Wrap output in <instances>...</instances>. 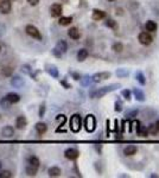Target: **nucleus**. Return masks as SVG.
<instances>
[{
  "mask_svg": "<svg viewBox=\"0 0 159 178\" xmlns=\"http://www.w3.org/2000/svg\"><path fill=\"white\" fill-rule=\"evenodd\" d=\"M151 177H156V178H158L159 176H158V175H151Z\"/></svg>",
  "mask_w": 159,
  "mask_h": 178,
  "instance_id": "48",
  "label": "nucleus"
},
{
  "mask_svg": "<svg viewBox=\"0 0 159 178\" xmlns=\"http://www.w3.org/2000/svg\"><path fill=\"white\" fill-rule=\"evenodd\" d=\"M62 12H63V7L61 4H52L51 7H50V14L51 17L54 18H57L62 16Z\"/></svg>",
  "mask_w": 159,
  "mask_h": 178,
  "instance_id": "8",
  "label": "nucleus"
},
{
  "mask_svg": "<svg viewBox=\"0 0 159 178\" xmlns=\"http://www.w3.org/2000/svg\"><path fill=\"white\" fill-rule=\"evenodd\" d=\"M129 75V73L126 69H118L117 70V76L118 77H127Z\"/></svg>",
  "mask_w": 159,
  "mask_h": 178,
  "instance_id": "38",
  "label": "nucleus"
},
{
  "mask_svg": "<svg viewBox=\"0 0 159 178\" xmlns=\"http://www.w3.org/2000/svg\"><path fill=\"white\" fill-rule=\"evenodd\" d=\"M11 84L13 86V87H16V88H21L24 84H25V82H24V80L19 77V76H14L13 79L11 80Z\"/></svg>",
  "mask_w": 159,
  "mask_h": 178,
  "instance_id": "22",
  "label": "nucleus"
},
{
  "mask_svg": "<svg viewBox=\"0 0 159 178\" xmlns=\"http://www.w3.org/2000/svg\"><path fill=\"white\" fill-rule=\"evenodd\" d=\"M11 105H12V103H11L8 100L6 99V96H4L2 99L0 100V106H1L4 109H7V108H10V107H11Z\"/></svg>",
  "mask_w": 159,
  "mask_h": 178,
  "instance_id": "33",
  "label": "nucleus"
},
{
  "mask_svg": "<svg viewBox=\"0 0 159 178\" xmlns=\"http://www.w3.org/2000/svg\"><path fill=\"white\" fill-rule=\"evenodd\" d=\"M69 127L71 130V132L74 133H79L82 128V118L80 114H73L69 120Z\"/></svg>",
  "mask_w": 159,
  "mask_h": 178,
  "instance_id": "2",
  "label": "nucleus"
},
{
  "mask_svg": "<svg viewBox=\"0 0 159 178\" xmlns=\"http://www.w3.org/2000/svg\"><path fill=\"white\" fill-rule=\"evenodd\" d=\"M133 95H134V99L137 100V101H139V102H144L145 100H146V96H145V93L139 89V88H134L133 89Z\"/></svg>",
  "mask_w": 159,
  "mask_h": 178,
  "instance_id": "12",
  "label": "nucleus"
},
{
  "mask_svg": "<svg viewBox=\"0 0 159 178\" xmlns=\"http://www.w3.org/2000/svg\"><path fill=\"white\" fill-rule=\"evenodd\" d=\"M0 51H1V46H0Z\"/></svg>",
  "mask_w": 159,
  "mask_h": 178,
  "instance_id": "52",
  "label": "nucleus"
},
{
  "mask_svg": "<svg viewBox=\"0 0 159 178\" xmlns=\"http://www.w3.org/2000/svg\"><path fill=\"white\" fill-rule=\"evenodd\" d=\"M44 113H45V103H43V105L40 106V108H39V117L40 118H43V117H44Z\"/></svg>",
  "mask_w": 159,
  "mask_h": 178,
  "instance_id": "41",
  "label": "nucleus"
},
{
  "mask_svg": "<svg viewBox=\"0 0 159 178\" xmlns=\"http://www.w3.org/2000/svg\"><path fill=\"white\" fill-rule=\"evenodd\" d=\"M68 36H69L71 39H74V40L80 39V37H81L80 30L77 29V27H71V29L68 31Z\"/></svg>",
  "mask_w": 159,
  "mask_h": 178,
  "instance_id": "17",
  "label": "nucleus"
},
{
  "mask_svg": "<svg viewBox=\"0 0 159 178\" xmlns=\"http://www.w3.org/2000/svg\"><path fill=\"white\" fill-rule=\"evenodd\" d=\"M121 87L120 83H112L109 86H104V87H101V88H98V89H92L89 92V98L90 99H101L103 96H106L107 94L119 89Z\"/></svg>",
  "mask_w": 159,
  "mask_h": 178,
  "instance_id": "1",
  "label": "nucleus"
},
{
  "mask_svg": "<svg viewBox=\"0 0 159 178\" xmlns=\"http://www.w3.org/2000/svg\"><path fill=\"white\" fill-rule=\"evenodd\" d=\"M83 126H84V128H86V131H87L88 133H93V132L96 130V126H98L95 115H94V114H88V115L86 117V119H84Z\"/></svg>",
  "mask_w": 159,
  "mask_h": 178,
  "instance_id": "3",
  "label": "nucleus"
},
{
  "mask_svg": "<svg viewBox=\"0 0 159 178\" xmlns=\"http://www.w3.org/2000/svg\"><path fill=\"white\" fill-rule=\"evenodd\" d=\"M35 128H36L37 133L40 134V136H43V134L48 131V126H46V123H44V122H37L36 126H35Z\"/></svg>",
  "mask_w": 159,
  "mask_h": 178,
  "instance_id": "21",
  "label": "nucleus"
},
{
  "mask_svg": "<svg viewBox=\"0 0 159 178\" xmlns=\"http://www.w3.org/2000/svg\"><path fill=\"white\" fill-rule=\"evenodd\" d=\"M147 130H148V134H152V136L158 134L159 133V120L156 121L154 123H151V125L147 127Z\"/></svg>",
  "mask_w": 159,
  "mask_h": 178,
  "instance_id": "20",
  "label": "nucleus"
},
{
  "mask_svg": "<svg viewBox=\"0 0 159 178\" xmlns=\"http://www.w3.org/2000/svg\"><path fill=\"white\" fill-rule=\"evenodd\" d=\"M95 150H96L98 152H100V153H101V151H102V146H101V145H100V146L95 145Z\"/></svg>",
  "mask_w": 159,
  "mask_h": 178,
  "instance_id": "47",
  "label": "nucleus"
},
{
  "mask_svg": "<svg viewBox=\"0 0 159 178\" xmlns=\"http://www.w3.org/2000/svg\"><path fill=\"white\" fill-rule=\"evenodd\" d=\"M138 40H139L140 44H142V45H150V44H152V42H153V37L151 36V32L144 31V32H140L139 33Z\"/></svg>",
  "mask_w": 159,
  "mask_h": 178,
  "instance_id": "5",
  "label": "nucleus"
},
{
  "mask_svg": "<svg viewBox=\"0 0 159 178\" xmlns=\"http://www.w3.org/2000/svg\"><path fill=\"white\" fill-rule=\"evenodd\" d=\"M92 18L95 21H100V20L104 19L106 18V12H103L102 10H93V13H92Z\"/></svg>",
  "mask_w": 159,
  "mask_h": 178,
  "instance_id": "11",
  "label": "nucleus"
},
{
  "mask_svg": "<svg viewBox=\"0 0 159 178\" xmlns=\"http://www.w3.org/2000/svg\"><path fill=\"white\" fill-rule=\"evenodd\" d=\"M25 32H26L30 37H32V38H35V39L42 40V38H43L42 35H40L39 30H38L36 26H33V25H26Z\"/></svg>",
  "mask_w": 159,
  "mask_h": 178,
  "instance_id": "4",
  "label": "nucleus"
},
{
  "mask_svg": "<svg viewBox=\"0 0 159 178\" xmlns=\"http://www.w3.org/2000/svg\"><path fill=\"white\" fill-rule=\"evenodd\" d=\"M121 95L123 96V99L127 100V101H131V99H132V92L129 89H123L121 92Z\"/></svg>",
  "mask_w": 159,
  "mask_h": 178,
  "instance_id": "35",
  "label": "nucleus"
},
{
  "mask_svg": "<svg viewBox=\"0 0 159 178\" xmlns=\"http://www.w3.org/2000/svg\"><path fill=\"white\" fill-rule=\"evenodd\" d=\"M39 159L37 158L36 156H31L30 158H29V165H32V166H35V167H39Z\"/></svg>",
  "mask_w": 159,
  "mask_h": 178,
  "instance_id": "31",
  "label": "nucleus"
},
{
  "mask_svg": "<svg viewBox=\"0 0 159 178\" xmlns=\"http://www.w3.org/2000/svg\"><path fill=\"white\" fill-rule=\"evenodd\" d=\"M88 55H89V52H88L87 49H81V50H79V52H77V61L79 62L86 61L87 57H88Z\"/></svg>",
  "mask_w": 159,
  "mask_h": 178,
  "instance_id": "24",
  "label": "nucleus"
},
{
  "mask_svg": "<svg viewBox=\"0 0 159 178\" xmlns=\"http://www.w3.org/2000/svg\"><path fill=\"white\" fill-rule=\"evenodd\" d=\"M46 71L54 79H58V76H60V71H58V69L55 65H46Z\"/></svg>",
  "mask_w": 159,
  "mask_h": 178,
  "instance_id": "15",
  "label": "nucleus"
},
{
  "mask_svg": "<svg viewBox=\"0 0 159 178\" xmlns=\"http://www.w3.org/2000/svg\"><path fill=\"white\" fill-rule=\"evenodd\" d=\"M137 133H138V136L141 137V138H146V137H148V130L146 128V126H141V125H140V127L138 128Z\"/></svg>",
  "mask_w": 159,
  "mask_h": 178,
  "instance_id": "27",
  "label": "nucleus"
},
{
  "mask_svg": "<svg viewBox=\"0 0 159 178\" xmlns=\"http://www.w3.org/2000/svg\"><path fill=\"white\" fill-rule=\"evenodd\" d=\"M11 8H12V5H11V1L10 0H2V1H0V12L2 14L10 13Z\"/></svg>",
  "mask_w": 159,
  "mask_h": 178,
  "instance_id": "9",
  "label": "nucleus"
},
{
  "mask_svg": "<svg viewBox=\"0 0 159 178\" xmlns=\"http://www.w3.org/2000/svg\"><path fill=\"white\" fill-rule=\"evenodd\" d=\"M1 134L5 137V138H11V137H13L14 136V128L12 127V126H5L4 128H2V131H1Z\"/></svg>",
  "mask_w": 159,
  "mask_h": 178,
  "instance_id": "14",
  "label": "nucleus"
},
{
  "mask_svg": "<svg viewBox=\"0 0 159 178\" xmlns=\"http://www.w3.org/2000/svg\"><path fill=\"white\" fill-rule=\"evenodd\" d=\"M1 74L5 76V77H10L12 74H13V68L12 67H4L1 69Z\"/></svg>",
  "mask_w": 159,
  "mask_h": 178,
  "instance_id": "29",
  "label": "nucleus"
},
{
  "mask_svg": "<svg viewBox=\"0 0 159 178\" xmlns=\"http://www.w3.org/2000/svg\"><path fill=\"white\" fill-rule=\"evenodd\" d=\"M71 21H73L71 17H60V20H58L60 25H62V26H68L71 24Z\"/></svg>",
  "mask_w": 159,
  "mask_h": 178,
  "instance_id": "28",
  "label": "nucleus"
},
{
  "mask_svg": "<svg viewBox=\"0 0 159 178\" xmlns=\"http://www.w3.org/2000/svg\"><path fill=\"white\" fill-rule=\"evenodd\" d=\"M122 107H123L122 102H121L120 100H117V101H115V103H114V111H115V112H118V113H120V112L122 111Z\"/></svg>",
  "mask_w": 159,
  "mask_h": 178,
  "instance_id": "39",
  "label": "nucleus"
},
{
  "mask_svg": "<svg viewBox=\"0 0 159 178\" xmlns=\"http://www.w3.org/2000/svg\"><path fill=\"white\" fill-rule=\"evenodd\" d=\"M81 80V84L83 86V87H88L93 81H92V76H88V75H86L84 77H82Z\"/></svg>",
  "mask_w": 159,
  "mask_h": 178,
  "instance_id": "32",
  "label": "nucleus"
},
{
  "mask_svg": "<svg viewBox=\"0 0 159 178\" xmlns=\"http://www.w3.org/2000/svg\"><path fill=\"white\" fill-rule=\"evenodd\" d=\"M27 125V120L25 117H23V115H20L18 118L16 119V127L18 128V130H23V128H25V126Z\"/></svg>",
  "mask_w": 159,
  "mask_h": 178,
  "instance_id": "16",
  "label": "nucleus"
},
{
  "mask_svg": "<svg viewBox=\"0 0 159 178\" xmlns=\"http://www.w3.org/2000/svg\"><path fill=\"white\" fill-rule=\"evenodd\" d=\"M138 114H139V111L138 109H127L125 112V119L133 120V119H136L138 117Z\"/></svg>",
  "mask_w": 159,
  "mask_h": 178,
  "instance_id": "19",
  "label": "nucleus"
},
{
  "mask_svg": "<svg viewBox=\"0 0 159 178\" xmlns=\"http://www.w3.org/2000/svg\"><path fill=\"white\" fill-rule=\"evenodd\" d=\"M1 167H2V163L0 161V170H1Z\"/></svg>",
  "mask_w": 159,
  "mask_h": 178,
  "instance_id": "49",
  "label": "nucleus"
},
{
  "mask_svg": "<svg viewBox=\"0 0 159 178\" xmlns=\"http://www.w3.org/2000/svg\"><path fill=\"white\" fill-rule=\"evenodd\" d=\"M71 76L74 77V80H77V81H79V80L81 79V76H80L77 73H71Z\"/></svg>",
  "mask_w": 159,
  "mask_h": 178,
  "instance_id": "46",
  "label": "nucleus"
},
{
  "mask_svg": "<svg viewBox=\"0 0 159 178\" xmlns=\"http://www.w3.org/2000/svg\"><path fill=\"white\" fill-rule=\"evenodd\" d=\"M111 73L109 71H100V73H96V74H94L93 76H92V81L94 82V83H99L101 81H104V80L109 79L111 77Z\"/></svg>",
  "mask_w": 159,
  "mask_h": 178,
  "instance_id": "7",
  "label": "nucleus"
},
{
  "mask_svg": "<svg viewBox=\"0 0 159 178\" xmlns=\"http://www.w3.org/2000/svg\"><path fill=\"white\" fill-rule=\"evenodd\" d=\"M108 1H114V0H108Z\"/></svg>",
  "mask_w": 159,
  "mask_h": 178,
  "instance_id": "51",
  "label": "nucleus"
},
{
  "mask_svg": "<svg viewBox=\"0 0 159 178\" xmlns=\"http://www.w3.org/2000/svg\"><path fill=\"white\" fill-rule=\"evenodd\" d=\"M52 52H54V55H55L56 57H58V58H61V57H62V55H63V54H61L60 51H58V50H56V49H54V50H52Z\"/></svg>",
  "mask_w": 159,
  "mask_h": 178,
  "instance_id": "44",
  "label": "nucleus"
},
{
  "mask_svg": "<svg viewBox=\"0 0 159 178\" xmlns=\"http://www.w3.org/2000/svg\"><path fill=\"white\" fill-rule=\"evenodd\" d=\"M145 27H146V31H147V32H156L157 29H158V25H157L156 21H153V20H148V21H146Z\"/></svg>",
  "mask_w": 159,
  "mask_h": 178,
  "instance_id": "18",
  "label": "nucleus"
},
{
  "mask_svg": "<svg viewBox=\"0 0 159 178\" xmlns=\"http://www.w3.org/2000/svg\"><path fill=\"white\" fill-rule=\"evenodd\" d=\"M27 2L31 5V6H37L39 4V0H27Z\"/></svg>",
  "mask_w": 159,
  "mask_h": 178,
  "instance_id": "43",
  "label": "nucleus"
},
{
  "mask_svg": "<svg viewBox=\"0 0 159 178\" xmlns=\"http://www.w3.org/2000/svg\"><path fill=\"white\" fill-rule=\"evenodd\" d=\"M136 80L139 82L141 86H145V84H146V76H145L144 73H141V71H137V73H136Z\"/></svg>",
  "mask_w": 159,
  "mask_h": 178,
  "instance_id": "26",
  "label": "nucleus"
},
{
  "mask_svg": "<svg viewBox=\"0 0 159 178\" xmlns=\"http://www.w3.org/2000/svg\"><path fill=\"white\" fill-rule=\"evenodd\" d=\"M25 170H26L27 176H36V173H37V171H38V167H35V166H32V165H27Z\"/></svg>",
  "mask_w": 159,
  "mask_h": 178,
  "instance_id": "30",
  "label": "nucleus"
},
{
  "mask_svg": "<svg viewBox=\"0 0 159 178\" xmlns=\"http://www.w3.org/2000/svg\"><path fill=\"white\" fill-rule=\"evenodd\" d=\"M48 173H49L50 177H60L61 173H62V171H61V169L58 167V166H52V167L49 169Z\"/></svg>",
  "mask_w": 159,
  "mask_h": 178,
  "instance_id": "23",
  "label": "nucleus"
},
{
  "mask_svg": "<svg viewBox=\"0 0 159 178\" xmlns=\"http://www.w3.org/2000/svg\"><path fill=\"white\" fill-rule=\"evenodd\" d=\"M6 99L8 100L11 103H18L20 101V96L16 93H10L6 95Z\"/></svg>",
  "mask_w": 159,
  "mask_h": 178,
  "instance_id": "25",
  "label": "nucleus"
},
{
  "mask_svg": "<svg viewBox=\"0 0 159 178\" xmlns=\"http://www.w3.org/2000/svg\"><path fill=\"white\" fill-rule=\"evenodd\" d=\"M104 25H106L107 27H111V29H115V27H117V21H115L114 19H112V18H108V19L106 20Z\"/></svg>",
  "mask_w": 159,
  "mask_h": 178,
  "instance_id": "37",
  "label": "nucleus"
},
{
  "mask_svg": "<svg viewBox=\"0 0 159 178\" xmlns=\"http://www.w3.org/2000/svg\"><path fill=\"white\" fill-rule=\"evenodd\" d=\"M112 50L114 51V52H121L122 50H123V45H122V43H114L113 45H112Z\"/></svg>",
  "mask_w": 159,
  "mask_h": 178,
  "instance_id": "34",
  "label": "nucleus"
},
{
  "mask_svg": "<svg viewBox=\"0 0 159 178\" xmlns=\"http://www.w3.org/2000/svg\"><path fill=\"white\" fill-rule=\"evenodd\" d=\"M56 120L60 122V127H63V126L65 125V122H67V117H65L64 114H58V115L56 117Z\"/></svg>",
  "mask_w": 159,
  "mask_h": 178,
  "instance_id": "36",
  "label": "nucleus"
},
{
  "mask_svg": "<svg viewBox=\"0 0 159 178\" xmlns=\"http://www.w3.org/2000/svg\"><path fill=\"white\" fill-rule=\"evenodd\" d=\"M55 49L58 50L61 54H65L68 51V43L63 39L58 40L57 44H56V46H55Z\"/></svg>",
  "mask_w": 159,
  "mask_h": 178,
  "instance_id": "13",
  "label": "nucleus"
},
{
  "mask_svg": "<svg viewBox=\"0 0 159 178\" xmlns=\"http://www.w3.org/2000/svg\"><path fill=\"white\" fill-rule=\"evenodd\" d=\"M61 83H62V84H63V86L65 87V89H69V88H71V86H70V84H69L68 82H65V80H63V81H61Z\"/></svg>",
  "mask_w": 159,
  "mask_h": 178,
  "instance_id": "45",
  "label": "nucleus"
},
{
  "mask_svg": "<svg viewBox=\"0 0 159 178\" xmlns=\"http://www.w3.org/2000/svg\"><path fill=\"white\" fill-rule=\"evenodd\" d=\"M137 152H138V147H137L136 145H127V146L123 148V155H125L126 157L134 156Z\"/></svg>",
  "mask_w": 159,
  "mask_h": 178,
  "instance_id": "10",
  "label": "nucleus"
},
{
  "mask_svg": "<svg viewBox=\"0 0 159 178\" xmlns=\"http://www.w3.org/2000/svg\"><path fill=\"white\" fill-rule=\"evenodd\" d=\"M79 156H80L79 150L75 148V147H69V148H67L64 151V157L67 159H69V160H76V159L79 158Z\"/></svg>",
  "mask_w": 159,
  "mask_h": 178,
  "instance_id": "6",
  "label": "nucleus"
},
{
  "mask_svg": "<svg viewBox=\"0 0 159 178\" xmlns=\"http://www.w3.org/2000/svg\"><path fill=\"white\" fill-rule=\"evenodd\" d=\"M12 177V172L11 171H7V170H4L0 172V178H11Z\"/></svg>",
  "mask_w": 159,
  "mask_h": 178,
  "instance_id": "40",
  "label": "nucleus"
},
{
  "mask_svg": "<svg viewBox=\"0 0 159 178\" xmlns=\"http://www.w3.org/2000/svg\"><path fill=\"white\" fill-rule=\"evenodd\" d=\"M109 120H106V137H109Z\"/></svg>",
  "mask_w": 159,
  "mask_h": 178,
  "instance_id": "42",
  "label": "nucleus"
},
{
  "mask_svg": "<svg viewBox=\"0 0 159 178\" xmlns=\"http://www.w3.org/2000/svg\"><path fill=\"white\" fill-rule=\"evenodd\" d=\"M10 1H11V2H12V1H16V0H10Z\"/></svg>",
  "mask_w": 159,
  "mask_h": 178,
  "instance_id": "50",
  "label": "nucleus"
}]
</instances>
